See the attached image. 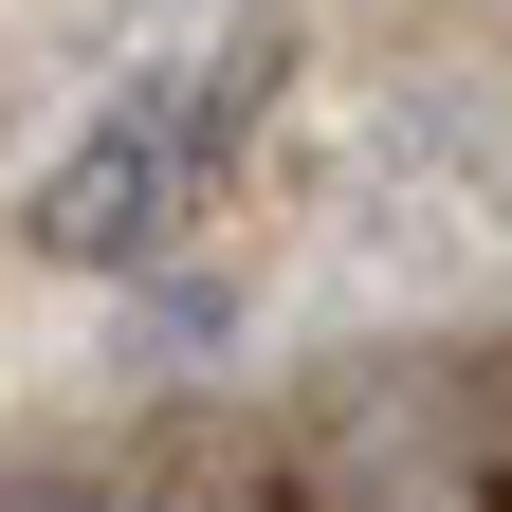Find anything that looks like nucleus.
<instances>
[{"label":"nucleus","mask_w":512,"mask_h":512,"mask_svg":"<svg viewBox=\"0 0 512 512\" xmlns=\"http://www.w3.org/2000/svg\"><path fill=\"white\" fill-rule=\"evenodd\" d=\"M202 202H220V183L183 165V128H165V92H110V110L74 128V147L37 165V202H19V238L55 256V275H147V256H165L183 220H202Z\"/></svg>","instance_id":"1"}]
</instances>
